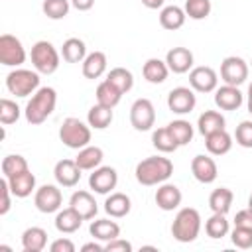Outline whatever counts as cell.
I'll list each match as a JSON object with an SVG mask.
<instances>
[{
  "instance_id": "obj_1",
  "label": "cell",
  "mask_w": 252,
  "mask_h": 252,
  "mask_svg": "<svg viewBox=\"0 0 252 252\" xmlns=\"http://www.w3.org/2000/svg\"><path fill=\"white\" fill-rule=\"evenodd\" d=\"M171 173H173V163L169 158H163V156H150L142 159L134 171L136 181L146 187L165 183L171 177Z\"/></svg>"
},
{
  "instance_id": "obj_2",
  "label": "cell",
  "mask_w": 252,
  "mask_h": 252,
  "mask_svg": "<svg viewBox=\"0 0 252 252\" xmlns=\"http://www.w3.org/2000/svg\"><path fill=\"white\" fill-rule=\"evenodd\" d=\"M55 104H57V93L53 87H39L32 98L28 100L26 104V120L32 124V126H37V124H43L51 112L55 110Z\"/></svg>"
},
{
  "instance_id": "obj_3",
  "label": "cell",
  "mask_w": 252,
  "mask_h": 252,
  "mask_svg": "<svg viewBox=\"0 0 252 252\" xmlns=\"http://www.w3.org/2000/svg\"><path fill=\"white\" fill-rule=\"evenodd\" d=\"M201 232V215L193 207H183L177 211L171 222V236L177 242H193Z\"/></svg>"
},
{
  "instance_id": "obj_4",
  "label": "cell",
  "mask_w": 252,
  "mask_h": 252,
  "mask_svg": "<svg viewBox=\"0 0 252 252\" xmlns=\"http://www.w3.org/2000/svg\"><path fill=\"white\" fill-rule=\"evenodd\" d=\"M30 59H32V65L33 69L39 73V75H51L57 71L59 67V51L55 49V45L47 39H39L32 45V51H30Z\"/></svg>"
},
{
  "instance_id": "obj_5",
  "label": "cell",
  "mask_w": 252,
  "mask_h": 252,
  "mask_svg": "<svg viewBox=\"0 0 252 252\" xmlns=\"http://www.w3.org/2000/svg\"><path fill=\"white\" fill-rule=\"evenodd\" d=\"M59 140L71 148V150H81L85 146L91 144V126L89 122L85 124L83 120L69 116L63 120V124L59 126Z\"/></svg>"
},
{
  "instance_id": "obj_6",
  "label": "cell",
  "mask_w": 252,
  "mask_h": 252,
  "mask_svg": "<svg viewBox=\"0 0 252 252\" xmlns=\"http://www.w3.org/2000/svg\"><path fill=\"white\" fill-rule=\"evenodd\" d=\"M6 89L16 96H30L39 89V73L33 69H14L6 75Z\"/></svg>"
},
{
  "instance_id": "obj_7",
  "label": "cell",
  "mask_w": 252,
  "mask_h": 252,
  "mask_svg": "<svg viewBox=\"0 0 252 252\" xmlns=\"http://www.w3.org/2000/svg\"><path fill=\"white\" fill-rule=\"evenodd\" d=\"M130 124L138 132H148L156 124V108L150 98H136L130 106Z\"/></svg>"
},
{
  "instance_id": "obj_8",
  "label": "cell",
  "mask_w": 252,
  "mask_h": 252,
  "mask_svg": "<svg viewBox=\"0 0 252 252\" xmlns=\"http://www.w3.org/2000/svg\"><path fill=\"white\" fill-rule=\"evenodd\" d=\"M248 71H250V67L242 57L228 55L220 61V79L224 81V85L240 87L242 83H246Z\"/></svg>"
},
{
  "instance_id": "obj_9",
  "label": "cell",
  "mask_w": 252,
  "mask_h": 252,
  "mask_svg": "<svg viewBox=\"0 0 252 252\" xmlns=\"http://www.w3.org/2000/svg\"><path fill=\"white\" fill-rule=\"evenodd\" d=\"M26 61V49L22 41L12 33L0 35V63L6 67H20Z\"/></svg>"
},
{
  "instance_id": "obj_10",
  "label": "cell",
  "mask_w": 252,
  "mask_h": 252,
  "mask_svg": "<svg viewBox=\"0 0 252 252\" xmlns=\"http://www.w3.org/2000/svg\"><path fill=\"white\" fill-rule=\"evenodd\" d=\"M61 203H63V195H61V189L57 185H51V183H45L41 185L39 189H35V195H33V205L39 213H57L61 209Z\"/></svg>"
},
{
  "instance_id": "obj_11",
  "label": "cell",
  "mask_w": 252,
  "mask_h": 252,
  "mask_svg": "<svg viewBox=\"0 0 252 252\" xmlns=\"http://www.w3.org/2000/svg\"><path fill=\"white\" fill-rule=\"evenodd\" d=\"M116 183H118V173L110 165H98L89 175V187L98 195L112 193V189H116Z\"/></svg>"
},
{
  "instance_id": "obj_12",
  "label": "cell",
  "mask_w": 252,
  "mask_h": 252,
  "mask_svg": "<svg viewBox=\"0 0 252 252\" xmlns=\"http://www.w3.org/2000/svg\"><path fill=\"white\" fill-rule=\"evenodd\" d=\"M189 85L197 93H215L219 85V75L209 65H199L189 71Z\"/></svg>"
},
{
  "instance_id": "obj_13",
  "label": "cell",
  "mask_w": 252,
  "mask_h": 252,
  "mask_svg": "<svg viewBox=\"0 0 252 252\" xmlns=\"http://www.w3.org/2000/svg\"><path fill=\"white\" fill-rule=\"evenodd\" d=\"M197 104V96L189 87H175L167 94V108L175 114H189Z\"/></svg>"
},
{
  "instance_id": "obj_14",
  "label": "cell",
  "mask_w": 252,
  "mask_h": 252,
  "mask_svg": "<svg viewBox=\"0 0 252 252\" xmlns=\"http://www.w3.org/2000/svg\"><path fill=\"white\" fill-rule=\"evenodd\" d=\"M191 173L193 177L199 181V183H213L219 175V167H217V161L211 158V156H205V154H199L191 159Z\"/></svg>"
},
{
  "instance_id": "obj_15",
  "label": "cell",
  "mask_w": 252,
  "mask_h": 252,
  "mask_svg": "<svg viewBox=\"0 0 252 252\" xmlns=\"http://www.w3.org/2000/svg\"><path fill=\"white\" fill-rule=\"evenodd\" d=\"M81 171L75 159H59L53 167V177L61 187H75L81 181Z\"/></svg>"
},
{
  "instance_id": "obj_16",
  "label": "cell",
  "mask_w": 252,
  "mask_h": 252,
  "mask_svg": "<svg viewBox=\"0 0 252 252\" xmlns=\"http://www.w3.org/2000/svg\"><path fill=\"white\" fill-rule=\"evenodd\" d=\"M193 61H195V57L187 47H171L165 53V63H167L169 71L175 75L189 73L193 69Z\"/></svg>"
},
{
  "instance_id": "obj_17",
  "label": "cell",
  "mask_w": 252,
  "mask_h": 252,
  "mask_svg": "<svg viewBox=\"0 0 252 252\" xmlns=\"http://www.w3.org/2000/svg\"><path fill=\"white\" fill-rule=\"evenodd\" d=\"M244 102V94L234 85H222L215 89V104L220 110H236Z\"/></svg>"
},
{
  "instance_id": "obj_18",
  "label": "cell",
  "mask_w": 252,
  "mask_h": 252,
  "mask_svg": "<svg viewBox=\"0 0 252 252\" xmlns=\"http://www.w3.org/2000/svg\"><path fill=\"white\" fill-rule=\"evenodd\" d=\"M156 205L161 209V211H175L179 205H181V189L173 183H159L158 189H156Z\"/></svg>"
},
{
  "instance_id": "obj_19",
  "label": "cell",
  "mask_w": 252,
  "mask_h": 252,
  "mask_svg": "<svg viewBox=\"0 0 252 252\" xmlns=\"http://www.w3.org/2000/svg\"><path fill=\"white\" fill-rule=\"evenodd\" d=\"M69 207H73L85 220L94 219L96 213H98V205H96L93 193L83 191V189H79V191H75V193L71 195V199H69Z\"/></svg>"
},
{
  "instance_id": "obj_20",
  "label": "cell",
  "mask_w": 252,
  "mask_h": 252,
  "mask_svg": "<svg viewBox=\"0 0 252 252\" xmlns=\"http://www.w3.org/2000/svg\"><path fill=\"white\" fill-rule=\"evenodd\" d=\"M83 217L73 209V207H67V209H59L57 215H55V228L61 232V234H73L81 228L83 224Z\"/></svg>"
},
{
  "instance_id": "obj_21",
  "label": "cell",
  "mask_w": 252,
  "mask_h": 252,
  "mask_svg": "<svg viewBox=\"0 0 252 252\" xmlns=\"http://www.w3.org/2000/svg\"><path fill=\"white\" fill-rule=\"evenodd\" d=\"M89 232L94 240L110 242V240L120 236V224L116 220H110V219H96V220L91 222Z\"/></svg>"
},
{
  "instance_id": "obj_22",
  "label": "cell",
  "mask_w": 252,
  "mask_h": 252,
  "mask_svg": "<svg viewBox=\"0 0 252 252\" xmlns=\"http://www.w3.org/2000/svg\"><path fill=\"white\" fill-rule=\"evenodd\" d=\"M6 179H8L12 195L18 197V199H26L35 191V175L30 169L24 171V173H18L14 177H6Z\"/></svg>"
},
{
  "instance_id": "obj_23",
  "label": "cell",
  "mask_w": 252,
  "mask_h": 252,
  "mask_svg": "<svg viewBox=\"0 0 252 252\" xmlns=\"http://www.w3.org/2000/svg\"><path fill=\"white\" fill-rule=\"evenodd\" d=\"M104 211L108 217L112 219H122L126 217L130 211H132V201L126 193H120V191H114L106 197L104 201Z\"/></svg>"
},
{
  "instance_id": "obj_24",
  "label": "cell",
  "mask_w": 252,
  "mask_h": 252,
  "mask_svg": "<svg viewBox=\"0 0 252 252\" xmlns=\"http://www.w3.org/2000/svg\"><path fill=\"white\" fill-rule=\"evenodd\" d=\"M108 67V59L102 51H93V53H87L85 61H83V77L85 79H98L104 75Z\"/></svg>"
},
{
  "instance_id": "obj_25",
  "label": "cell",
  "mask_w": 252,
  "mask_h": 252,
  "mask_svg": "<svg viewBox=\"0 0 252 252\" xmlns=\"http://www.w3.org/2000/svg\"><path fill=\"white\" fill-rule=\"evenodd\" d=\"M205 148L211 156H224L232 148V136L226 130H217L205 136Z\"/></svg>"
},
{
  "instance_id": "obj_26",
  "label": "cell",
  "mask_w": 252,
  "mask_h": 252,
  "mask_svg": "<svg viewBox=\"0 0 252 252\" xmlns=\"http://www.w3.org/2000/svg\"><path fill=\"white\" fill-rule=\"evenodd\" d=\"M187 20V14L183 8L171 4V6H163L161 12H159V26L167 32H175L179 30Z\"/></svg>"
},
{
  "instance_id": "obj_27",
  "label": "cell",
  "mask_w": 252,
  "mask_h": 252,
  "mask_svg": "<svg viewBox=\"0 0 252 252\" xmlns=\"http://www.w3.org/2000/svg\"><path fill=\"white\" fill-rule=\"evenodd\" d=\"M142 75H144V79H146L148 83H152V85H161V83L167 79V75H169V67H167L165 61H161V59H158V57H150V59L144 63V67H142Z\"/></svg>"
},
{
  "instance_id": "obj_28",
  "label": "cell",
  "mask_w": 252,
  "mask_h": 252,
  "mask_svg": "<svg viewBox=\"0 0 252 252\" xmlns=\"http://www.w3.org/2000/svg\"><path fill=\"white\" fill-rule=\"evenodd\" d=\"M102 159H104V152L98 148V146H85V148H81L79 150V154H77V158H75V161H77V165L83 169V171H93V169H96L100 163H102Z\"/></svg>"
},
{
  "instance_id": "obj_29",
  "label": "cell",
  "mask_w": 252,
  "mask_h": 252,
  "mask_svg": "<svg viewBox=\"0 0 252 252\" xmlns=\"http://www.w3.org/2000/svg\"><path fill=\"white\" fill-rule=\"evenodd\" d=\"M47 246V232L41 226H30L22 232V248L26 252H41Z\"/></svg>"
},
{
  "instance_id": "obj_30",
  "label": "cell",
  "mask_w": 252,
  "mask_h": 252,
  "mask_svg": "<svg viewBox=\"0 0 252 252\" xmlns=\"http://www.w3.org/2000/svg\"><path fill=\"white\" fill-rule=\"evenodd\" d=\"M112 120H114V112H112V108H106V106H102V104H93L91 108H89V112H87V122H89V126L91 128H94V130H104V128H108L110 124H112Z\"/></svg>"
},
{
  "instance_id": "obj_31",
  "label": "cell",
  "mask_w": 252,
  "mask_h": 252,
  "mask_svg": "<svg viewBox=\"0 0 252 252\" xmlns=\"http://www.w3.org/2000/svg\"><path fill=\"white\" fill-rule=\"evenodd\" d=\"M224 126H226V120L219 110H205L197 120V130L203 136L213 134L217 130H224Z\"/></svg>"
},
{
  "instance_id": "obj_32",
  "label": "cell",
  "mask_w": 252,
  "mask_h": 252,
  "mask_svg": "<svg viewBox=\"0 0 252 252\" xmlns=\"http://www.w3.org/2000/svg\"><path fill=\"white\" fill-rule=\"evenodd\" d=\"M61 55L67 63H83L87 57V45L79 37H69L61 45Z\"/></svg>"
},
{
  "instance_id": "obj_33",
  "label": "cell",
  "mask_w": 252,
  "mask_h": 252,
  "mask_svg": "<svg viewBox=\"0 0 252 252\" xmlns=\"http://www.w3.org/2000/svg\"><path fill=\"white\" fill-rule=\"evenodd\" d=\"M232 201H234V195L228 187H219L215 189L211 195H209V207L213 213H222L226 215L232 207Z\"/></svg>"
},
{
  "instance_id": "obj_34",
  "label": "cell",
  "mask_w": 252,
  "mask_h": 252,
  "mask_svg": "<svg viewBox=\"0 0 252 252\" xmlns=\"http://www.w3.org/2000/svg\"><path fill=\"white\" fill-rule=\"evenodd\" d=\"M120 98H122V93L108 79L98 83V87H96V102L98 104H102L106 108H114L120 102Z\"/></svg>"
},
{
  "instance_id": "obj_35",
  "label": "cell",
  "mask_w": 252,
  "mask_h": 252,
  "mask_svg": "<svg viewBox=\"0 0 252 252\" xmlns=\"http://www.w3.org/2000/svg\"><path fill=\"white\" fill-rule=\"evenodd\" d=\"M205 232L209 238H224L230 232V224L226 220V215L222 213H213L207 220H205Z\"/></svg>"
},
{
  "instance_id": "obj_36",
  "label": "cell",
  "mask_w": 252,
  "mask_h": 252,
  "mask_svg": "<svg viewBox=\"0 0 252 252\" xmlns=\"http://www.w3.org/2000/svg\"><path fill=\"white\" fill-rule=\"evenodd\" d=\"M152 146L158 152H161V154H171V152H175L179 148L167 126H161V128H158V130L152 132Z\"/></svg>"
},
{
  "instance_id": "obj_37",
  "label": "cell",
  "mask_w": 252,
  "mask_h": 252,
  "mask_svg": "<svg viewBox=\"0 0 252 252\" xmlns=\"http://www.w3.org/2000/svg\"><path fill=\"white\" fill-rule=\"evenodd\" d=\"M106 79H108L122 94H126V93L132 91V87H134V75H132V71H128L126 67H114V69H110L108 75H106Z\"/></svg>"
},
{
  "instance_id": "obj_38",
  "label": "cell",
  "mask_w": 252,
  "mask_h": 252,
  "mask_svg": "<svg viewBox=\"0 0 252 252\" xmlns=\"http://www.w3.org/2000/svg\"><path fill=\"white\" fill-rule=\"evenodd\" d=\"M171 136L175 138L177 146H187L191 140H193V124L189 120H183V118H177V120H171L167 124Z\"/></svg>"
},
{
  "instance_id": "obj_39",
  "label": "cell",
  "mask_w": 252,
  "mask_h": 252,
  "mask_svg": "<svg viewBox=\"0 0 252 252\" xmlns=\"http://www.w3.org/2000/svg\"><path fill=\"white\" fill-rule=\"evenodd\" d=\"M2 175L4 177H14V175H18V173H24V171H28L30 169V165H28V159L24 158V156H20V154H10V156H6L4 159H2Z\"/></svg>"
},
{
  "instance_id": "obj_40",
  "label": "cell",
  "mask_w": 252,
  "mask_h": 252,
  "mask_svg": "<svg viewBox=\"0 0 252 252\" xmlns=\"http://www.w3.org/2000/svg\"><path fill=\"white\" fill-rule=\"evenodd\" d=\"M41 10L49 20H63L71 10V0H43Z\"/></svg>"
},
{
  "instance_id": "obj_41",
  "label": "cell",
  "mask_w": 252,
  "mask_h": 252,
  "mask_svg": "<svg viewBox=\"0 0 252 252\" xmlns=\"http://www.w3.org/2000/svg\"><path fill=\"white\" fill-rule=\"evenodd\" d=\"M185 14L191 18V20H205L211 10H213V4L211 0H185Z\"/></svg>"
},
{
  "instance_id": "obj_42",
  "label": "cell",
  "mask_w": 252,
  "mask_h": 252,
  "mask_svg": "<svg viewBox=\"0 0 252 252\" xmlns=\"http://www.w3.org/2000/svg\"><path fill=\"white\" fill-rule=\"evenodd\" d=\"M20 114H22V110L16 104V100H10V98H2L0 100V122L4 126H10V124L18 122Z\"/></svg>"
},
{
  "instance_id": "obj_43",
  "label": "cell",
  "mask_w": 252,
  "mask_h": 252,
  "mask_svg": "<svg viewBox=\"0 0 252 252\" xmlns=\"http://www.w3.org/2000/svg\"><path fill=\"white\" fill-rule=\"evenodd\" d=\"M230 240L236 248L248 250L252 248V228H244V226H234L230 230Z\"/></svg>"
},
{
  "instance_id": "obj_44",
  "label": "cell",
  "mask_w": 252,
  "mask_h": 252,
  "mask_svg": "<svg viewBox=\"0 0 252 252\" xmlns=\"http://www.w3.org/2000/svg\"><path fill=\"white\" fill-rule=\"evenodd\" d=\"M234 140L242 148H252V120H242L234 130Z\"/></svg>"
},
{
  "instance_id": "obj_45",
  "label": "cell",
  "mask_w": 252,
  "mask_h": 252,
  "mask_svg": "<svg viewBox=\"0 0 252 252\" xmlns=\"http://www.w3.org/2000/svg\"><path fill=\"white\" fill-rule=\"evenodd\" d=\"M0 189H2V205H0V215H6L8 211H10V195H12V191H10V185H8V179L6 177H2L0 179Z\"/></svg>"
},
{
  "instance_id": "obj_46",
  "label": "cell",
  "mask_w": 252,
  "mask_h": 252,
  "mask_svg": "<svg viewBox=\"0 0 252 252\" xmlns=\"http://www.w3.org/2000/svg\"><path fill=\"white\" fill-rule=\"evenodd\" d=\"M104 250H106V252H132V244H130L128 240H124V238L118 236V238L106 242Z\"/></svg>"
},
{
  "instance_id": "obj_47",
  "label": "cell",
  "mask_w": 252,
  "mask_h": 252,
  "mask_svg": "<svg viewBox=\"0 0 252 252\" xmlns=\"http://www.w3.org/2000/svg\"><path fill=\"white\" fill-rule=\"evenodd\" d=\"M49 250L51 252H75V244L69 238H57L49 244Z\"/></svg>"
},
{
  "instance_id": "obj_48",
  "label": "cell",
  "mask_w": 252,
  "mask_h": 252,
  "mask_svg": "<svg viewBox=\"0 0 252 252\" xmlns=\"http://www.w3.org/2000/svg\"><path fill=\"white\" fill-rule=\"evenodd\" d=\"M234 226H244V228H252V211L246 207L242 211H238L234 215Z\"/></svg>"
},
{
  "instance_id": "obj_49",
  "label": "cell",
  "mask_w": 252,
  "mask_h": 252,
  "mask_svg": "<svg viewBox=\"0 0 252 252\" xmlns=\"http://www.w3.org/2000/svg\"><path fill=\"white\" fill-rule=\"evenodd\" d=\"M71 6L79 12H87L94 6V0H71Z\"/></svg>"
},
{
  "instance_id": "obj_50",
  "label": "cell",
  "mask_w": 252,
  "mask_h": 252,
  "mask_svg": "<svg viewBox=\"0 0 252 252\" xmlns=\"http://www.w3.org/2000/svg\"><path fill=\"white\" fill-rule=\"evenodd\" d=\"M81 250H83V252H91V250H94V252H102L104 246H100V244H96V242H87V244L81 246Z\"/></svg>"
},
{
  "instance_id": "obj_51",
  "label": "cell",
  "mask_w": 252,
  "mask_h": 252,
  "mask_svg": "<svg viewBox=\"0 0 252 252\" xmlns=\"http://www.w3.org/2000/svg\"><path fill=\"white\" fill-rule=\"evenodd\" d=\"M163 2H165V0H142V4H144L146 8H150V10H158V8H161Z\"/></svg>"
},
{
  "instance_id": "obj_52",
  "label": "cell",
  "mask_w": 252,
  "mask_h": 252,
  "mask_svg": "<svg viewBox=\"0 0 252 252\" xmlns=\"http://www.w3.org/2000/svg\"><path fill=\"white\" fill-rule=\"evenodd\" d=\"M246 106H248V112L252 114V83L248 85V100H246Z\"/></svg>"
},
{
  "instance_id": "obj_53",
  "label": "cell",
  "mask_w": 252,
  "mask_h": 252,
  "mask_svg": "<svg viewBox=\"0 0 252 252\" xmlns=\"http://www.w3.org/2000/svg\"><path fill=\"white\" fill-rule=\"evenodd\" d=\"M248 209H250V211H252V195H250V197H248Z\"/></svg>"
},
{
  "instance_id": "obj_54",
  "label": "cell",
  "mask_w": 252,
  "mask_h": 252,
  "mask_svg": "<svg viewBox=\"0 0 252 252\" xmlns=\"http://www.w3.org/2000/svg\"><path fill=\"white\" fill-rule=\"evenodd\" d=\"M250 67H252V61H250Z\"/></svg>"
}]
</instances>
